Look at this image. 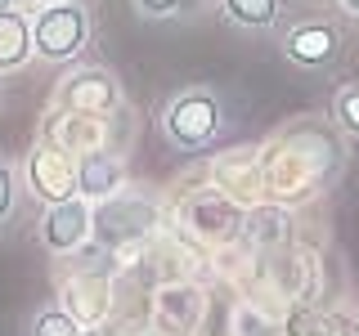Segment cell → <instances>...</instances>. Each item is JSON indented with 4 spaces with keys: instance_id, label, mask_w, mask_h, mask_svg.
Listing matches in <instances>:
<instances>
[{
    "instance_id": "cell-15",
    "label": "cell",
    "mask_w": 359,
    "mask_h": 336,
    "mask_svg": "<svg viewBox=\"0 0 359 336\" xmlns=\"http://www.w3.org/2000/svg\"><path fill=\"white\" fill-rule=\"evenodd\" d=\"M9 211H14V171L0 162V220H5Z\"/></svg>"
},
{
    "instance_id": "cell-12",
    "label": "cell",
    "mask_w": 359,
    "mask_h": 336,
    "mask_svg": "<svg viewBox=\"0 0 359 336\" xmlns=\"http://www.w3.org/2000/svg\"><path fill=\"white\" fill-rule=\"evenodd\" d=\"M32 336H86V328L67 309H45L36 318V328H32Z\"/></svg>"
},
{
    "instance_id": "cell-8",
    "label": "cell",
    "mask_w": 359,
    "mask_h": 336,
    "mask_svg": "<svg viewBox=\"0 0 359 336\" xmlns=\"http://www.w3.org/2000/svg\"><path fill=\"white\" fill-rule=\"evenodd\" d=\"M283 50L301 67H328L337 59V50H341V36L328 22H301V27H292L283 36Z\"/></svg>"
},
{
    "instance_id": "cell-17",
    "label": "cell",
    "mask_w": 359,
    "mask_h": 336,
    "mask_svg": "<svg viewBox=\"0 0 359 336\" xmlns=\"http://www.w3.org/2000/svg\"><path fill=\"white\" fill-rule=\"evenodd\" d=\"M341 9H351V14H359V0H341Z\"/></svg>"
},
{
    "instance_id": "cell-9",
    "label": "cell",
    "mask_w": 359,
    "mask_h": 336,
    "mask_svg": "<svg viewBox=\"0 0 359 336\" xmlns=\"http://www.w3.org/2000/svg\"><path fill=\"white\" fill-rule=\"evenodd\" d=\"M121 188V162L108 157L104 148H90L76 157V193L86 202H104Z\"/></svg>"
},
{
    "instance_id": "cell-1",
    "label": "cell",
    "mask_w": 359,
    "mask_h": 336,
    "mask_svg": "<svg viewBox=\"0 0 359 336\" xmlns=\"http://www.w3.org/2000/svg\"><path fill=\"white\" fill-rule=\"evenodd\" d=\"M261 162V188L274 202H301L319 193L341 166V144L319 121H292L269 148L256 157Z\"/></svg>"
},
{
    "instance_id": "cell-14",
    "label": "cell",
    "mask_w": 359,
    "mask_h": 336,
    "mask_svg": "<svg viewBox=\"0 0 359 336\" xmlns=\"http://www.w3.org/2000/svg\"><path fill=\"white\" fill-rule=\"evenodd\" d=\"M287 336H337L323 318H314V314H306V309H297L287 318Z\"/></svg>"
},
{
    "instance_id": "cell-6",
    "label": "cell",
    "mask_w": 359,
    "mask_h": 336,
    "mask_svg": "<svg viewBox=\"0 0 359 336\" xmlns=\"http://www.w3.org/2000/svg\"><path fill=\"white\" fill-rule=\"evenodd\" d=\"M121 90L112 81V72L104 67H81V72H72L59 90V108L63 112H86V117H104V112L117 108Z\"/></svg>"
},
{
    "instance_id": "cell-2",
    "label": "cell",
    "mask_w": 359,
    "mask_h": 336,
    "mask_svg": "<svg viewBox=\"0 0 359 336\" xmlns=\"http://www.w3.org/2000/svg\"><path fill=\"white\" fill-rule=\"evenodd\" d=\"M90 36V18L76 0H63V5H45L41 18L32 22V50L50 63H67L81 54V45Z\"/></svg>"
},
{
    "instance_id": "cell-19",
    "label": "cell",
    "mask_w": 359,
    "mask_h": 336,
    "mask_svg": "<svg viewBox=\"0 0 359 336\" xmlns=\"http://www.w3.org/2000/svg\"><path fill=\"white\" fill-rule=\"evenodd\" d=\"M5 9H14V0H0V14H5Z\"/></svg>"
},
{
    "instance_id": "cell-11",
    "label": "cell",
    "mask_w": 359,
    "mask_h": 336,
    "mask_svg": "<svg viewBox=\"0 0 359 336\" xmlns=\"http://www.w3.org/2000/svg\"><path fill=\"white\" fill-rule=\"evenodd\" d=\"M224 14L238 27H269L278 18V0H224Z\"/></svg>"
},
{
    "instance_id": "cell-5",
    "label": "cell",
    "mask_w": 359,
    "mask_h": 336,
    "mask_svg": "<svg viewBox=\"0 0 359 336\" xmlns=\"http://www.w3.org/2000/svg\"><path fill=\"white\" fill-rule=\"evenodd\" d=\"M27 188L45 206L63 197H76V162L67 157L63 144H36L27 157Z\"/></svg>"
},
{
    "instance_id": "cell-18",
    "label": "cell",
    "mask_w": 359,
    "mask_h": 336,
    "mask_svg": "<svg viewBox=\"0 0 359 336\" xmlns=\"http://www.w3.org/2000/svg\"><path fill=\"white\" fill-rule=\"evenodd\" d=\"M32 5H63V0H32Z\"/></svg>"
},
{
    "instance_id": "cell-13",
    "label": "cell",
    "mask_w": 359,
    "mask_h": 336,
    "mask_svg": "<svg viewBox=\"0 0 359 336\" xmlns=\"http://www.w3.org/2000/svg\"><path fill=\"white\" fill-rule=\"evenodd\" d=\"M332 117H337V126H346L351 134H359V85L337 90V99H332Z\"/></svg>"
},
{
    "instance_id": "cell-10",
    "label": "cell",
    "mask_w": 359,
    "mask_h": 336,
    "mask_svg": "<svg viewBox=\"0 0 359 336\" xmlns=\"http://www.w3.org/2000/svg\"><path fill=\"white\" fill-rule=\"evenodd\" d=\"M32 54H36V50H32V22H27V14L5 9V14H0V72L22 67Z\"/></svg>"
},
{
    "instance_id": "cell-3",
    "label": "cell",
    "mask_w": 359,
    "mask_h": 336,
    "mask_svg": "<svg viewBox=\"0 0 359 336\" xmlns=\"http://www.w3.org/2000/svg\"><path fill=\"white\" fill-rule=\"evenodd\" d=\"M157 224V206L144 193H130V197H104L99 202V211L90 216V233H95V242L99 246H130V242H140L144 233H149Z\"/></svg>"
},
{
    "instance_id": "cell-16",
    "label": "cell",
    "mask_w": 359,
    "mask_h": 336,
    "mask_svg": "<svg viewBox=\"0 0 359 336\" xmlns=\"http://www.w3.org/2000/svg\"><path fill=\"white\" fill-rule=\"evenodd\" d=\"M180 5H184V0H135V9L149 14V18H166V14H175Z\"/></svg>"
},
{
    "instance_id": "cell-7",
    "label": "cell",
    "mask_w": 359,
    "mask_h": 336,
    "mask_svg": "<svg viewBox=\"0 0 359 336\" xmlns=\"http://www.w3.org/2000/svg\"><path fill=\"white\" fill-rule=\"evenodd\" d=\"M86 238H90V206H86V197H81V193L54 202V206H45L41 242L50 246L54 255H72Z\"/></svg>"
},
{
    "instance_id": "cell-4",
    "label": "cell",
    "mask_w": 359,
    "mask_h": 336,
    "mask_svg": "<svg viewBox=\"0 0 359 336\" xmlns=\"http://www.w3.org/2000/svg\"><path fill=\"white\" fill-rule=\"evenodd\" d=\"M220 99L211 90H189L180 94L171 108H166V139L180 144V148H207L220 134Z\"/></svg>"
}]
</instances>
